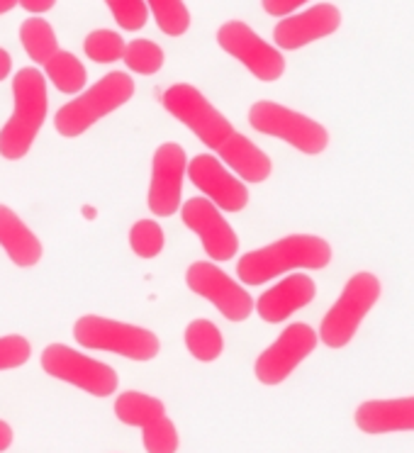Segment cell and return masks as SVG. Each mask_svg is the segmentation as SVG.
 Listing matches in <instances>:
<instances>
[{
    "label": "cell",
    "mask_w": 414,
    "mask_h": 453,
    "mask_svg": "<svg viewBox=\"0 0 414 453\" xmlns=\"http://www.w3.org/2000/svg\"><path fill=\"white\" fill-rule=\"evenodd\" d=\"M332 244L317 234H290L239 258L237 276L244 286H264L288 271H322L332 264Z\"/></svg>",
    "instance_id": "obj_1"
},
{
    "label": "cell",
    "mask_w": 414,
    "mask_h": 453,
    "mask_svg": "<svg viewBox=\"0 0 414 453\" xmlns=\"http://www.w3.org/2000/svg\"><path fill=\"white\" fill-rule=\"evenodd\" d=\"M12 115L0 129V157L8 161L30 154L47 119V79L37 69H22L12 76Z\"/></svg>",
    "instance_id": "obj_2"
},
{
    "label": "cell",
    "mask_w": 414,
    "mask_h": 453,
    "mask_svg": "<svg viewBox=\"0 0 414 453\" xmlns=\"http://www.w3.org/2000/svg\"><path fill=\"white\" fill-rule=\"evenodd\" d=\"M134 96V81L129 73L112 71L103 76L98 83H93L86 93L73 98L66 105H61L54 115V129L61 137H80L88 132L98 119L108 118L110 112L119 110Z\"/></svg>",
    "instance_id": "obj_3"
},
{
    "label": "cell",
    "mask_w": 414,
    "mask_h": 453,
    "mask_svg": "<svg viewBox=\"0 0 414 453\" xmlns=\"http://www.w3.org/2000/svg\"><path fill=\"white\" fill-rule=\"evenodd\" d=\"M380 293H383V283L371 271H358L349 278L341 296L336 297L334 305L322 317L317 334L322 344L329 349H344L351 344L368 312L378 305Z\"/></svg>",
    "instance_id": "obj_4"
},
{
    "label": "cell",
    "mask_w": 414,
    "mask_h": 453,
    "mask_svg": "<svg viewBox=\"0 0 414 453\" xmlns=\"http://www.w3.org/2000/svg\"><path fill=\"white\" fill-rule=\"evenodd\" d=\"M73 339L86 349L110 351L139 364L154 361L161 351V342L151 329L127 325L100 315H83L73 325Z\"/></svg>",
    "instance_id": "obj_5"
},
{
    "label": "cell",
    "mask_w": 414,
    "mask_h": 453,
    "mask_svg": "<svg viewBox=\"0 0 414 453\" xmlns=\"http://www.w3.org/2000/svg\"><path fill=\"white\" fill-rule=\"evenodd\" d=\"M249 125L261 134L283 139L286 144L307 157H319L329 147V129L322 122L273 100L254 103L249 110Z\"/></svg>",
    "instance_id": "obj_6"
},
{
    "label": "cell",
    "mask_w": 414,
    "mask_h": 453,
    "mask_svg": "<svg viewBox=\"0 0 414 453\" xmlns=\"http://www.w3.org/2000/svg\"><path fill=\"white\" fill-rule=\"evenodd\" d=\"M161 103L168 115L183 122L207 149L218 151L219 144L234 132L232 122L190 83H173L164 90Z\"/></svg>",
    "instance_id": "obj_7"
},
{
    "label": "cell",
    "mask_w": 414,
    "mask_h": 453,
    "mask_svg": "<svg viewBox=\"0 0 414 453\" xmlns=\"http://www.w3.org/2000/svg\"><path fill=\"white\" fill-rule=\"evenodd\" d=\"M42 371L61 383L80 388L96 397H110L118 390V373L108 364H100L90 356L64 344H50L42 351Z\"/></svg>",
    "instance_id": "obj_8"
},
{
    "label": "cell",
    "mask_w": 414,
    "mask_h": 453,
    "mask_svg": "<svg viewBox=\"0 0 414 453\" xmlns=\"http://www.w3.org/2000/svg\"><path fill=\"white\" fill-rule=\"evenodd\" d=\"M115 417L127 426H139L144 432V451L147 453H176L178 429L168 419L166 404L158 397L137 390H127L115 400Z\"/></svg>",
    "instance_id": "obj_9"
},
{
    "label": "cell",
    "mask_w": 414,
    "mask_h": 453,
    "mask_svg": "<svg viewBox=\"0 0 414 453\" xmlns=\"http://www.w3.org/2000/svg\"><path fill=\"white\" fill-rule=\"evenodd\" d=\"M186 286L190 293L205 297L207 303L218 307L229 322H247L254 312V297L237 286L215 261H196L186 271Z\"/></svg>",
    "instance_id": "obj_10"
},
{
    "label": "cell",
    "mask_w": 414,
    "mask_h": 453,
    "mask_svg": "<svg viewBox=\"0 0 414 453\" xmlns=\"http://www.w3.org/2000/svg\"><path fill=\"white\" fill-rule=\"evenodd\" d=\"M218 44L229 57L242 61L251 76L264 83H273L286 73V57L261 40L257 32L242 20H227L218 30Z\"/></svg>",
    "instance_id": "obj_11"
},
{
    "label": "cell",
    "mask_w": 414,
    "mask_h": 453,
    "mask_svg": "<svg viewBox=\"0 0 414 453\" xmlns=\"http://www.w3.org/2000/svg\"><path fill=\"white\" fill-rule=\"evenodd\" d=\"M317 342H319V336L305 322L288 325L276 342L268 346L266 351H261V356L257 358L254 375L258 383L268 385V388L286 383L297 365L315 351Z\"/></svg>",
    "instance_id": "obj_12"
},
{
    "label": "cell",
    "mask_w": 414,
    "mask_h": 453,
    "mask_svg": "<svg viewBox=\"0 0 414 453\" xmlns=\"http://www.w3.org/2000/svg\"><path fill=\"white\" fill-rule=\"evenodd\" d=\"M186 149L176 142H166L151 158V183H149V210L157 217H173L180 207L183 178H186Z\"/></svg>",
    "instance_id": "obj_13"
},
{
    "label": "cell",
    "mask_w": 414,
    "mask_h": 453,
    "mask_svg": "<svg viewBox=\"0 0 414 453\" xmlns=\"http://www.w3.org/2000/svg\"><path fill=\"white\" fill-rule=\"evenodd\" d=\"M193 186L203 190V196L225 212H242L249 205V188L229 168L222 166L215 154H197L186 168Z\"/></svg>",
    "instance_id": "obj_14"
},
{
    "label": "cell",
    "mask_w": 414,
    "mask_h": 453,
    "mask_svg": "<svg viewBox=\"0 0 414 453\" xmlns=\"http://www.w3.org/2000/svg\"><path fill=\"white\" fill-rule=\"evenodd\" d=\"M180 217H183V225L200 237L205 254L215 264L237 257V232L229 226L222 212L207 197H190L186 205L180 207Z\"/></svg>",
    "instance_id": "obj_15"
},
{
    "label": "cell",
    "mask_w": 414,
    "mask_h": 453,
    "mask_svg": "<svg viewBox=\"0 0 414 453\" xmlns=\"http://www.w3.org/2000/svg\"><path fill=\"white\" fill-rule=\"evenodd\" d=\"M341 27V11L334 3H317L297 15H288L273 30L276 47L283 51H297L317 40L332 37Z\"/></svg>",
    "instance_id": "obj_16"
},
{
    "label": "cell",
    "mask_w": 414,
    "mask_h": 453,
    "mask_svg": "<svg viewBox=\"0 0 414 453\" xmlns=\"http://www.w3.org/2000/svg\"><path fill=\"white\" fill-rule=\"evenodd\" d=\"M317 297V283L307 273H293L283 278L280 283L268 288L264 296L257 300L258 317L268 325H280L288 317H293L297 310L307 307Z\"/></svg>",
    "instance_id": "obj_17"
},
{
    "label": "cell",
    "mask_w": 414,
    "mask_h": 453,
    "mask_svg": "<svg viewBox=\"0 0 414 453\" xmlns=\"http://www.w3.org/2000/svg\"><path fill=\"white\" fill-rule=\"evenodd\" d=\"M356 429L364 434L414 432V395L390 400H365L354 412Z\"/></svg>",
    "instance_id": "obj_18"
},
{
    "label": "cell",
    "mask_w": 414,
    "mask_h": 453,
    "mask_svg": "<svg viewBox=\"0 0 414 453\" xmlns=\"http://www.w3.org/2000/svg\"><path fill=\"white\" fill-rule=\"evenodd\" d=\"M0 247L8 254L12 264L20 268L37 266L42 257H44V247H42L40 237L8 205H0Z\"/></svg>",
    "instance_id": "obj_19"
},
{
    "label": "cell",
    "mask_w": 414,
    "mask_h": 453,
    "mask_svg": "<svg viewBox=\"0 0 414 453\" xmlns=\"http://www.w3.org/2000/svg\"><path fill=\"white\" fill-rule=\"evenodd\" d=\"M219 158L234 171V176L247 183H264L271 178L273 164L261 147H257L247 134L232 132L218 149Z\"/></svg>",
    "instance_id": "obj_20"
},
{
    "label": "cell",
    "mask_w": 414,
    "mask_h": 453,
    "mask_svg": "<svg viewBox=\"0 0 414 453\" xmlns=\"http://www.w3.org/2000/svg\"><path fill=\"white\" fill-rule=\"evenodd\" d=\"M44 73L54 83V88L59 90V93H66V96H76L88 83L86 66L80 64L76 54H71L66 50H59L44 64Z\"/></svg>",
    "instance_id": "obj_21"
},
{
    "label": "cell",
    "mask_w": 414,
    "mask_h": 453,
    "mask_svg": "<svg viewBox=\"0 0 414 453\" xmlns=\"http://www.w3.org/2000/svg\"><path fill=\"white\" fill-rule=\"evenodd\" d=\"M186 349L200 364H212L218 361L225 351V336L219 326L210 319H193L186 326Z\"/></svg>",
    "instance_id": "obj_22"
},
{
    "label": "cell",
    "mask_w": 414,
    "mask_h": 453,
    "mask_svg": "<svg viewBox=\"0 0 414 453\" xmlns=\"http://www.w3.org/2000/svg\"><path fill=\"white\" fill-rule=\"evenodd\" d=\"M20 42L27 57L34 64L44 66L47 61L59 51V42H57V32L51 27L50 22L40 18V15H32L20 25Z\"/></svg>",
    "instance_id": "obj_23"
},
{
    "label": "cell",
    "mask_w": 414,
    "mask_h": 453,
    "mask_svg": "<svg viewBox=\"0 0 414 453\" xmlns=\"http://www.w3.org/2000/svg\"><path fill=\"white\" fill-rule=\"evenodd\" d=\"M158 30L168 37H183L190 30V12L183 0H144Z\"/></svg>",
    "instance_id": "obj_24"
},
{
    "label": "cell",
    "mask_w": 414,
    "mask_h": 453,
    "mask_svg": "<svg viewBox=\"0 0 414 453\" xmlns=\"http://www.w3.org/2000/svg\"><path fill=\"white\" fill-rule=\"evenodd\" d=\"M122 61L129 71H134L139 76H154L157 71H161L166 54L158 47L157 42L151 40H132L125 47Z\"/></svg>",
    "instance_id": "obj_25"
},
{
    "label": "cell",
    "mask_w": 414,
    "mask_h": 453,
    "mask_svg": "<svg viewBox=\"0 0 414 453\" xmlns=\"http://www.w3.org/2000/svg\"><path fill=\"white\" fill-rule=\"evenodd\" d=\"M166 237L157 219H139L129 229V247L139 258H157L164 251Z\"/></svg>",
    "instance_id": "obj_26"
},
{
    "label": "cell",
    "mask_w": 414,
    "mask_h": 453,
    "mask_svg": "<svg viewBox=\"0 0 414 453\" xmlns=\"http://www.w3.org/2000/svg\"><path fill=\"white\" fill-rule=\"evenodd\" d=\"M127 42L119 37V32L112 30H93L83 42V51L96 64H112L122 59Z\"/></svg>",
    "instance_id": "obj_27"
},
{
    "label": "cell",
    "mask_w": 414,
    "mask_h": 453,
    "mask_svg": "<svg viewBox=\"0 0 414 453\" xmlns=\"http://www.w3.org/2000/svg\"><path fill=\"white\" fill-rule=\"evenodd\" d=\"M112 18L122 30L137 32L149 20V8L144 0H105Z\"/></svg>",
    "instance_id": "obj_28"
},
{
    "label": "cell",
    "mask_w": 414,
    "mask_h": 453,
    "mask_svg": "<svg viewBox=\"0 0 414 453\" xmlns=\"http://www.w3.org/2000/svg\"><path fill=\"white\" fill-rule=\"evenodd\" d=\"M32 344L22 334L0 336V371H12L30 361Z\"/></svg>",
    "instance_id": "obj_29"
},
{
    "label": "cell",
    "mask_w": 414,
    "mask_h": 453,
    "mask_svg": "<svg viewBox=\"0 0 414 453\" xmlns=\"http://www.w3.org/2000/svg\"><path fill=\"white\" fill-rule=\"evenodd\" d=\"M307 0H261L264 11L271 18H288L290 12H295L297 8H303Z\"/></svg>",
    "instance_id": "obj_30"
},
{
    "label": "cell",
    "mask_w": 414,
    "mask_h": 453,
    "mask_svg": "<svg viewBox=\"0 0 414 453\" xmlns=\"http://www.w3.org/2000/svg\"><path fill=\"white\" fill-rule=\"evenodd\" d=\"M18 5H22V11L32 15H42V12H50L57 5V0H18Z\"/></svg>",
    "instance_id": "obj_31"
},
{
    "label": "cell",
    "mask_w": 414,
    "mask_h": 453,
    "mask_svg": "<svg viewBox=\"0 0 414 453\" xmlns=\"http://www.w3.org/2000/svg\"><path fill=\"white\" fill-rule=\"evenodd\" d=\"M11 446H12V429H11V424L3 422V419H0V453L8 451Z\"/></svg>",
    "instance_id": "obj_32"
},
{
    "label": "cell",
    "mask_w": 414,
    "mask_h": 453,
    "mask_svg": "<svg viewBox=\"0 0 414 453\" xmlns=\"http://www.w3.org/2000/svg\"><path fill=\"white\" fill-rule=\"evenodd\" d=\"M12 71V57L8 54V50L0 47V81H5L11 76Z\"/></svg>",
    "instance_id": "obj_33"
},
{
    "label": "cell",
    "mask_w": 414,
    "mask_h": 453,
    "mask_svg": "<svg viewBox=\"0 0 414 453\" xmlns=\"http://www.w3.org/2000/svg\"><path fill=\"white\" fill-rule=\"evenodd\" d=\"M15 5H18V0H0V15L11 12Z\"/></svg>",
    "instance_id": "obj_34"
}]
</instances>
